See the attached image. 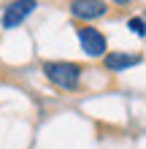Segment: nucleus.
Wrapping results in <instances>:
<instances>
[{"label":"nucleus","instance_id":"f03ea898","mask_svg":"<svg viewBox=\"0 0 146 149\" xmlns=\"http://www.w3.org/2000/svg\"><path fill=\"white\" fill-rule=\"evenodd\" d=\"M79 43L89 57H103L108 52V41L98 27H79Z\"/></svg>","mask_w":146,"mask_h":149},{"label":"nucleus","instance_id":"f257e3e1","mask_svg":"<svg viewBox=\"0 0 146 149\" xmlns=\"http://www.w3.org/2000/svg\"><path fill=\"white\" fill-rule=\"evenodd\" d=\"M44 73L51 84L62 87V90H76V87L81 84V68L76 63H62V60H57V63H46L44 65Z\"/></svg>","mask_w":146,"mask_h":149},{"label":"nucleus","instance_id":"20e7f679","mask_svg":"<svg viewBox=\"0 0 146 149\" xmlns=\"http://www.w3.org/2000/svg\"><path fill=\"white\" fill-rule=\"evenodd\" d=\"M108 11V3H103V0H76L71 3V14L79 16V19H98Z\"/></svg>","mask_w":146,"mask_h":149},{"label":"nucleus","instance_id":"39448f33","mask_svg":"<svg viewBox=\"0 0 146 149\" xmlns=\"http://www.w3.org/2000/svg\"><path fill=\"white\" fill-rule=\"evenodd\" d=\"M141 57L138 54H127V52H111L106 54V68L108 71H122V68H130V65H138Z\"/></svg>","mask_w":146,"mask_h":149},{"label":"nucleus","instance_id":"423d86ee","mask_svg":"<svg viewBox=\"0 0 146 149\" xmlns=\"http://www.w3.org/2000/svg\"><path fill=\"white\" fill-rule=\"evenodd\" d=\"M130 30L135 33V36L146 38V19H141V16H133V19H130Z\"/></svg>","mask_w":146,"mask_h":149},{"label":"nucleus","instance_id":"7ed1b4c3","mask_svg":"<svg viewBox=\"0 0 146 149\" xmlns=\"http://www.w3.org/2000/svg\"><path fill=\"white\" fill-rule=\"evenodd\" d=\"M38 8L35 0H22V3H11V6H6L3 8V16H0V24H3L6 30H11L16 27V24H22L27 16L33 14Z\"/></svg>","mask_w":146,"mask_h":149}]
</instances>
